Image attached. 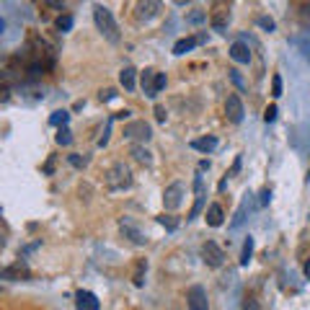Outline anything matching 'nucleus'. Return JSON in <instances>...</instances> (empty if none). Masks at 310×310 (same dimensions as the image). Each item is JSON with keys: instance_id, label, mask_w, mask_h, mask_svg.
<instances>
[{"instance_id": "nucleus-34", "label": "nucleus", "mask_w": 310, "mask_h": 310, "mask_svg": "<svg viewBox=\"0 0 310 310\" xmlns=\"http://www.w3.org/2000/svg\"><path fill=\"white\" fill-rule=\"evenodd\" d=\"M241 163H243V158H241V155H236V163H232V168H230L227 178H230V176H238V171H241Z\"/></svg>"}, {"instance_id": "nucleus-2", "label": "nucleus", "mask_w": 310, "mask_h": 310, "mask_svg": "<svg viewBox=\"0 0 310 310\" xmlns=\"http://www.w3.org/2000/svg\"><path fill=\"white\" fill-rule=\"evenodd\" d=\"M104 181H106V189L109 191H124V189L132 186V171L124 163H114L104 173Z\"/></svg>"}, {"instance_id": "nucleus-16", "label": "nucleus", "mask_w": 310, "mask_h": 310, "mask_svg": "<svg viewBox=\"0 0 310 310\" xmlns=\"http://www.w3.org/2000/svg\"><path fill=\"white\" fill-rule=\"evenodd\" d=\"M130 155H132L137 163H142V166H150V163H152V152H150L145 145H140V142H135V145L130 147Z\"/></svg>"}, {"instance_id": "nucleus-8", "label": "nucleus", "mask_w": 310, "mask_h": 310, "mask_svg": "<svg viewBox=\"0 0 310 310\" xmlns=\"http://www.w3.org/2000/svg\"><path fill=\"white\" fill-rule=\"evenodd\" d=\"M204 42H207V34H204V31L194 34V36H186V39H178V42L173 44V55H176V57H181V55L191 52L194 47H199V44H204Z\"/></svg>"}, {"instance_id": "nucleus-5", "label": "nucleus", "mask_w": 310, "mask_h": 310, "mask_svg": "<svg viewBox=\"0 0 310 310\" xmlns=\"http://www.w3.org/2000/svg\"><path fill=\"white\" fill-rule=\"evenodd\" d=\"M202 259H204V264H207V266L217 269V266H222V264H225V251H222L215 241H207V243L202 246Z\"/></svg>"}, {"instance_id": "nucleus-22", "label": "nucleus", "mask_w": 310, "mask_h": 310, "mask_svg": "<svg viewBox=\"0 0 310 310\" xmlns=\"http://www.w3.org/2000/svg\"><path fill=\"white\" fill-rule=\"evenodd\" d=\"M67 119H70V114H67L65 109H60V111H55V114L49 116V124H52V127H65Z\"/></svg>"}, {"instance_id": "nucleus-9", "label": "nucleus", "mask_w": 310, "mask_h": 310, "mask_svg": "<svg viewBox=\"0 0 310 310\" xmlns=\"http://www.w3.org/2000/svg\"><path fill=\"white\" fill-rule=\"evenodd\" d=\"M119 230H122V236H124V238H130L135 246H145V243H147V238L142 236L140 227H137L130 217H122V220H119Z\"/></svg>"}, {"instance_id": "nucleus-42", "label": "nucleus", "mask_w": 310, "mask_h": 310, "mask_svg": "<svg viewBox=\"0 0 310 310\" xmlns=\"http://www.w3.org/2000/svg\"><path fill=\"white\" fill-rule=\"evenodd\" d=\"M256 307H259V305H256V302H253V300H251V302H246V305H243V310H256Z\"/></svg>"}, {"instance_id": "nucleus-15", "label": "nucleus", "mask_w": 310, "mask_h": 310, "mask_svg": "<svg viewBox=\"0 0 310 310\" xmlns=\"http://www.w3.org/2000/svg\"><path fill=\"white\" fill-rule=\"evenodd\" d=\"M119 83L124 86V91H135V86H137V70H135L132 65H124V67H122Z\"/></svg>"}, {"instance_id": "nucleus-39", "label": "nucleus", "mask_w": 310, "mask_h": 310, "mask_svg": "<svg viewBox=\"0 0 310 310\" xmlns=\"http://www.w3.org/2000/svg\"><path fill=\"white\" fill-rule=\"evenodd\" d=\"M52 171H55V161L49 158V161H47V166H44V173H52Z\"/></svg>"}, {"instance_id": "nucleus-43", "label": "nucleus", "mask_w": 310, "mask_h": 310, "mask_svg": "<svg viewBox=\"0 0 310 310\" xmlns=\"http://www.w3.org/2000/svg\"><path fill=\"white\" fill-rule=\"evenodd\" d=\"M173 3H178V6H184V3H189V0H173Z\"/></svg>"}, {"instance_id": "nucleus-1", "label": "nucleus", "mask_w": 310, "mask_h": 310, "mask_svg": "<svg viewBox=\"0 0 310 310\" xmlns=\"http://www.w3.org/2000/svg\"><path fill=\"white\" fill-rule=\"evenodd\" d=\"M93 21H96V29L104 34L106 42H111V44H119V42H122L119 26H116V21H114V16H111L109 8H104V6H93Z\"/></svg>"}, {"instance_id": "nucleus-4", "label": "nucleus", "mask_w": 310, "mask_h": 310, "mask_svg": "<svg viewBox=\"0 0 310 310\" xmlns=\"http://www.w3.org/2000/svg\"><path fill=\"white\" fill-rule=\"evenodd\" d=\"M150 137H152V132H150L147 122H130V124H124V140L145 145Z\"/></svg>"}, {"instance_id": "nucleus-40", "label": "nucleus", "mask_w": 310, "mask_h": 310, "mask_svg": "<svg viewBox=\"0 0 310 310\" xmlns=\"http://www.w3.org/2000/svg\"><path fill=\"white\" fill-rule=\"evenodd\" d=\"M130 111H119V114H114V119H127Z\"/></svg>"}, {"instance_id": "nucleus-38", "label": "nucleus", "mask_w": 310, "mask_h": 310, "mask_svg": "<svg viewBox=\"0 0 310 310\" xmlns=\"http://www.w3.org/2000/svg\"><path fill=\"white\" fill-rule=\"evenodd\" d=\"M163 88H166V75L158 72V91H163Z\"/></svg>"}, {"instance_id": "nucleus-28", "label": "nucleus", "mask_w": 310, "mask_h": 310, "mask_svg": "<svg viewBox=\"0 0 310 310\" xmlns=\"http://www.w3.org/2000/svg\"><path fill=\"white\" fill-rule=\"evenodd\" d=\"M271 96H274V98L282 96V77H279V75L271 77Z\"/></svg>"}, {"instance_id": "nucleus-23", "label": "nucleus", "mask_w": 310, "mask_h": 310, "mask_svg": "<svg viewBox=\"0 0 310 310\" xmlns=\"http://www.w3.org/2000/svg\"><path fill=\"white\" fill-rule=\"evenodd\" d=\"M292 44H295V47L302 52V57L310 62V42H307V39H300V36H297V39H292Z\"/></svg>"}, {"instance_id": "nucleus-18", "label": "nucleus", "mask_w": 310, "mask_h": 310, "mask_svg": "<svg viewBox=\"0 0 310 310\" xmlns=\"http://www.w3.org/2000/svg\"><path fill=\"white\" fill-rule=\"evenodd\" d=\"M191 147L194 150H199V152H212L217 147V137L207 135V137H197V140H191Z\"/></svg>"}, {"instance_id": "nucleus-35", "label": "nucleus", "mask_w": 310, "mask_h": 310, "mask_svg": "<svg viewBox=\"0 0 310 310\" xmlns=\"http://www.w3.org/2000/svg\"><path fill=\"white\" fill-rule=\"evenodd\" d=\"M114 96H116V91H114V88H106V91H101V93H98V98H101V101H111Z\"/></svg>"}, {"instance_id": "nucleus-32", "label": "nucleus", "mask_w": 310, "mask_h": 310, "mask_svg": "<svg viewBox=\"0 0 310 310\" xmlns=\"http://www.w3.org/2000/svg\"><path fill=\"white\" fill-rule=\"evenodd\" d=\"M204 18H207V13H204V11H194V13H189V18H186V21H189V23H202Z\"/></svg>"}, {"instance_id": "nucleus-26", "label": "nucleus", "mask_w": 310, "mask_h": 310, "mask_svg": "<svg viewBox=\"0 0 310 310\" xmlns=\"http://www.w3.org/2000/svg\"><path fill=\"white\" fill-rule=\"evenodd\" d=\"M67 161H70L72 168H86V166H88V158H86V155H67Z\"/></svg>"}, {"instance_id": "nucleus-10", "label": "nucleus", "mask_w": 310, "mask_h": 310, "mask_svg": "<svg viewBox=\"0 0 310 310\" xmlns=\"http://www.w3.org/2000/svg\"><path fill=\"white\" fill-rule=\"evenodd\" d=\"M243 101L238 98V96H227V101H225V116L232 122V124H241L243 122Z\"/></svg>"}, {"instance_id": "nucleus-30", "label": "nucleus", "mask_w": 310, "mask_h": 310, "mask_svg": "<svg viewBox=\"0 0 310 310\" xmlns=\"http://www.w3.org/2000/svg\"><path fill=\"white\" fill-rule=\"evenodd\" d=\"M57 29H60V31H70V29H72V16H67V13L60 16V18H57Z\"/></svg>"}, {"instance_id": "nucleus-12", "label": "nucleus", "mask_w": 310, "mask_h": 310, "mask_svg": "<svg viewBox=\"0 0 310 310\" xmlns=\"http://www.w3.org/2000/svg\"><path fill=\"white\" fill-rule=\"evenodd\" d=\"M142 93L147 98H155L161 91H158V72H155L152 67H145L142 70Z\"/></svg>"}, {"instance_id": "nucleus-11", "label": "nucleus", "mask_w": 310, "mask_h": 310, "mask_svg": "<svg viewBox=\"0 0 310 310\" xmlns=\"http://www.w3.org/2000/svg\"><path fill=\"white\" fill-rule=\"evenodd\" d=\"M3 279H8V282H23V279H31V271H29V266L23 261H16V264H11V266L3 269Z\"/></svg>"}, {"instance_id": "nucleus-6", "label": "nucleus", "mask_w": 310, "mask_h": 310, "mask_svg": "<svg viewBox=\"0 0 310 310\" xmlns=\"http://www.w3.org/2000/svg\"><path fill=\"white\" fill-rule=\"evenodd\" d=\"M186 302H189V310H207V307H210L207 290H204L202 285L189 287V292H186Z\"/></svg>"}, {"instance_id": "nucleus-7", "label": "nucleus", "mask_w": 310, "mask_h": 310, "mask_svg": "<svg viewBox=\"0 0 310 310\" xmlns=\"http://www.w3.org/2000/svg\"><path fill=\"white\" fill-rule=\"evenodd\" d=\"M181 199H184V184H181V181L171 184V186L163 191V207L171 210V212L181 207Z\"/></svg>"}, {"instance_id": "nucleus-19", "label": "nucleus", "mask_w": 310, "mask_h": 310, "mask_svg": "<svg viewBox=\"0 0 310 310\" xmlns=\"http://www.w3.org/2000/svg\"><path fill=\"white\" fill-rule=\"evenodd\" d=\"M248 207H251V194H246V199L241 202V207H238L236 217H232L230 227H241V225H243V220H246V212H248Z\"/></svg>"}, {"instance_id": "nucleus-44", "label": "nucleus", "mask_w": 310, "mask_h": 310, "mask_svg": "<svg viewBox=\"0 0 310 310\" xmlns=\"http://www.w3.org/2000/svg\"><path fill=\"white\" fill-rule=\"evenodd\" d=\"M307 34H310V31H307Z\"/></svg>"}, {"instance_id": "nucleus-24", "label": "nucleus", "mask_w": 310, "mask_h": 310, "mask_svg": "<svg viewBox=\"0 0 310 310\" xmlns=\"http://www.w3.org/2000/svg\"><path fill=\"white\" fill-rule=\"evenodd\" d=\"M158 222H161L166 230H176V227H178V217H173V215H161Z\"/></svg>"}, {"instance_id": "nucleus-37", "label": "nucleus", "mask_w": 310, "mask_h": 310, "mask_svg": "<svg viewBox=\"0 0 310 310\" xmlns=\"http://www.w3.org/2000/svg\"><path fill=\"white\" fill-rule=\"evenodd\" d=\"M109 130H111V122H109V124H106V130H104V135H101V137H98V145H101V147H104V145H106V142H109Z\"/></svg>"}, {"instance_id": "nucleus-17", "label": "nucleus", "mask_w": 310, "mask_h": 310, "mask_svg": "<svg viewBox=\"0 0 310 310\" xmlns=\"http://www.w3.org/2000/svg\"><path fill=\"white\" fill-rule=\"evenodd\" d=\"M204 220H207V225H210V227H220V225H222V220H225L222 207H220V204H210V207H207V212H204Z\"/></svg>"}, {"instance_id": "nucleus-3", "label": "nucleus", "mask_w": 310, "mask_h": 310, "mask_svg": "<svg viewBox=\"0 0 310 310\" xmlns=\"http://www.w3.org/2000/svg\"><path fill=\"white\" fill-rule=\"evenodd\" d=\"M161 11H163V3H161V0H137V6H135V18H137L140 23H147V21H152L155 16H161Z\"/></svg>"}, {"instance_id": "nucleus-27", "label": "nucleus", "mask_w": 310, "mask_h": 310, "mask_svg": "<svg viewBox=\"0 0 310 310\" xmlns=\"http://www.w3.org/2000/svg\"><path fill=\"white\" fill-rule=\"evenodd\" d=\"M70 142H72L70 130H67V127H60V132H57V145H70Z\"/></svg>"}, {"instance_id": "nucleus-13", "label": "nucleus", "mask_w": 310, "mask_h": 310, "mask_svg": "<svg viewBox=\"0 0 310 310\" xmlns=\"http://www.w3.org/2000/svg\"><path fill=\"white\" fill-rule=\"evenodd\" d=\"M75 307L77 310H101L98 297L93 292H88V290H81V292L75 295Z\"/></svg>"}, {"instance_id": "nucleus-20", "label": "nucleus", "mask_w": 310, "mask_h": 310, "mask_svg": "<svg viewBox=\"0 0 310 310\" xmlns=\"http://www.w3.org/2000/svg\"><path fill=\"white\" fill-rule=\"evenodd\" d=\"M145 271H147V261L140 259V261L135 264V271H132V282H135V287H142V285H145Z\"/></svg>"}, {"instance_id": "nucleus-21", "label": "nucleus", "mask_w": 310, "mask_h": 310, "mask_svg": "<svg viewBox=\"0 0 310 310\" xmlns=\"http://www.w3.org/2000/svg\"><path fill=\"white\" fill-rule=\"evenodd\" d=\"M251 259H253V238L248 236L246 243H243V251H241V266H248Z\"/></svg>"}, {"instance_id": "nucleus-41", "label": "nucleus", "mask_w": 310, "mask_h": 310, "mask_svg": "<svg viewBox=\"0 0 310 310\" xmlns=\"http://www.w3.org/2000/svg\"><path fill=\"white\" fill-rule=\"evenodd\" d=\"M302 271H305V277H307V279H310V259H307V261H305V266H302Z\"/></svg>"}, {"instance_id": "nucleus-33", "label": "nucleus", "mask_w": 310, "mask_h": 310, "mask_svg": "<svg viewBox=\"0 0 310 310\" xmlns=\"http://www.w3.org/2000/svg\"><path fill=\"white\" fill-rule=\"evenodd\" d=\"M271 202V189H261V194H259V204H269Z\"/></svg>"}, {"instance_id": "nucleus-14", "label": "nucleus", "mask_w": 310, "mask_h": 310, "mask_svg": "<svg viewBox=\"0 0 310 310\" xmlns=\"http://www.w3.org/2000/svg\"><path fill=\"white\" fill-rule=\"evenodd\" d=\"M230 57L236 60V62H241V65H248L251 62V49H248V44L246 42H236L230 47Z\"/></svg>"}, {"instance_id": "nucleus-29", "label": "nucleus", "mask_w": 310, "mask_h": 310, "mask_svg": "<svg viewBox=\"0 0 310 310\" xmlns=\"http://www.w3.org/2000/svg\"><path fill=\"white\" fill-rule=\"evenodd\" d=\"M230 81L236 83V88H238V91H246V81L241 77V72H238V70H230Z\"/></svg>"}, {"instance_id": "nucleus-36", "label": "nucleus", "mask_w": 310, "mask_h": 310, "mask_svg": "<svg viewBox=\"0 0 310 310\" xmlns=\"http://www.w3.org/2000/svg\"><path fill=\"white\" fill-rule=\"evenodd\" d=\"M155 119H158V122H166V109L158 104V106H155Z\"/></svg>"}, {"instance_id": "nucleus-31", "label": "nucleus", "mask_w": 310, "mask_h": 310, "mask_svg": "<svg viewBox=\"0 0 310 310\" xmlns=\"http://www.w3.org/2000/svg\"><path fill=\"white\" fill-rule=\"evenodd\" d=\"M274 119H277V106L271 104V106H266V111H264V122H266V124H271Z\"/></svg>"}, {"instance_id": "nucleus-25", "label": "nucleus", "mask_w": 310, "mask_h": 310, "mask_svg": "<svg viewBox=\"0 0 310 310\" xmlns=\"http://www.w3.org/2000/svg\"><path fill=\"white\" fill-rule=\"evenodd\" d=\"M256 23H259V26H261L264 31H269V34H271V31H274V29H277V23H274V18H269V16H259V18H256Z\"/></svg>"}]
</instances>
